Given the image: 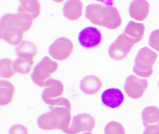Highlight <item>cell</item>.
Here are the masks:
<instances>
[{"label": "cell", "instance_id": "cell-1", "mask_svg": "<svg viewBox=\"0 0 159 134\" xmlns=\"http://www.w3.org/2000/svg\"><path fill=\"white\" fill-rule=\"evenodd\" d=\"M50 111L43 114L38 119L39 127L45 130H65L71 121V104L68 100L61 97L60 100L50 106Z\"/></svg>", "mask_w": 159, "mask_h": 134}, {"label": "cell", "instance_id": "cell-2", "mask_svg": "<svg viewBox=\"0 0 159 134\" xmlns=\"http://www.w3.org/2000/svg\"><path fill=\"white\" fill-rule=\"evenodd\" d=\"M85 17L93 24L109 29H116L121 25L120 13L113 6L91 4L86 7Z\"/></svg>", "mask_w": 159, "mask_h": 134}, {"label": "cell", "instance_id": "cell-3", "mask_svg": "<svg viewBox=\"0 0 159 134\" xmlns=\"http://www.w3.org/2000/svg\"><path fill=\"white\" fill-rule=\"evenodd\" d=\"M157 54L147 47L139 51L135 59L133 71L138 76L148 78L153 73V65L157 59Z\"/></svg>", "mask_w": 159, "mask_h": 134}, {"label": "cell", "instance_id": "cell-4", "mask_svg": "<svg viewBox=\"0 0 159 134\" xmlns=\"http://www.w3.org/2000/svg\"><path fill=\"white\" fill-rule=\"evenodd\" d=\"M57 62L49 57H44L34 68L31 77L33 82L39 86L45 87L47 82L52 79L51 74L58 69Z\"/></svg>", "mask_w": 159, "mask_h": 134}, {"label": "cell", "instance_id": "cell-5", "mask_svg": "<svg viewBox=\"0 0 159 134\" xmlns=\"http://www.w3.org/2000/svg\"><path fill=\"white\" fill-rule=\"evenodd\" d=\"M33 20L32 17L27 14H6L1 20L0 27H16L25 33L31 29Z\"/></svg>", "mask_w": 159, "mask_h": 134}, {"label": "cell", "instance_id": "cell-6", "mask_svg": "<svg viewBox=\"0 0 159 134\" xmlns=\"http://www.w3.org/2000/svg\"><path fill=\"white\" fill-rule=\"evenodd\" d=\"M134 45V44L128 38L121 34L110 46L109 55L114 60H122L128 56Z\"/></svg>", "mask_w": 159, "mask_h": 134}, {"label": "cell", "instance_id": "cell-7", "mask_svg": "<svg viewBox=\"0 0 159 134\" xmlns=\"http://www.w3.org/2000/svg\"><path fill=\"white\" fill-rule=\"evenodd\" d=\"M95 125V121L91 114H80L73 117L70 127L62 131L67 134H76L84 131L91 132Z\"/></svg>", "mask_w": 159, "mask_h": 134}, {"label": "cell", "instance_id": "cell-8", "mask_svg": "<svg viewBox=\"0 0 159 134\" xmlns=\"http://www.w3.org/2000/svg\"><path fill=\"white\" fill-rule=\"evenodd\" d=\"M73 44L68 38L61 37L54 41L49 48L50 56L57 60L67 59L73 52Z\"/></svg>", "mask_w": 159, "mask_h": 134}, {"label": "cell", "instance_id": "cell-9", "mask_svg": "<svg viewBox=\"0 0 159 134\" xmlns=\"http://www.w3.org/2000/svg\"><path fill=\"white\" fill-rule=\"evenodd\" d=\"M148 81L131 74L126 78L124 89L128 96L131 98L138 99L142 97L148 88Z\"/></svg>", "mask_w": 159, "mask_h": 134}, {"label": "cell", "instance_id": "cell-10", "mask_svg": "<svg viewBox=\"0 0 159 134\" xmlns=\"http://www.w3.org/2000/svg\"><path fill=\"white\" fill-rule=\"evenodd\" d=\"M102 40L101 32L95 27H88L84 28L80 32L78 36L80 44L86 49L98 46Z\"/></svg>", "mask_w": 159, "mask_h": 134}, {"label": "cell", "instance_id": "cell-11", "mask_svg": "<svg viewBox=\"0 0 159 134\" xmlns=\"http://www.w3.org/2000/svg\"><path fill=\"white\" fill-rule=\"evenodd\" d=\"M45 87L46 88L43 92L42 98L45 103L52 106L57 99L61 97L64 92V85L59 80L52 78L47 82Z\"/></svg>", "mask_w": 159, "mask_h": 134}, {"label": "cell", "instance_id": "cell-12", "mask_svg": "<svg viewBox=\"0 0 159 134\" xmlns=\"http://www.w3.org/2000/svg\"><path fill=\"white\" fill-rule=\"evenodd\" d=\"M104 105L111 109L120 107L124 99L122 92L118 88H111L105 90L101 96Z\"/></svg>", "mask_w": 159, "mask_h": 134}, {"label": "cell", "instance_id": "cell-13", "mask_svg": "<svg viewBox=\"0 0 159 134\" xmlns=\"http://www.w3.org/2000/svg\"><path fill=\"white\" fill-rule=\"evenodd\" d=\"M150 4L145 0H136L131 2L129 7L130 17L135 20L143 21L149 12Z\"/></svg>", "mask_w": 159, "mask_h": 134}, {"label": "cell", "instance_id": "cell-14", "mask_svg": "<svg viewBox=\"0 0 159 134\" xmlns=\"http://www.w3.org/2000/svg\"><path fill=\"white\" fill-rule=\"evenodd\" d=\"M25 32L16 27H0V38L12 46L20 44L24 39Z\"/></svg>", "mask_w": 159, "mask_h": 134}, {"label": "cell", "instance_id": "cell-15", "mask_svg": "<svg viewBox=\"0 0 159 134\" xmlns=\"http://www.w3.org/2000/svg\"><path fill=\"white\" fill-rule=\"evenodd\" d=\"M145 31V27L144 24L131 20L126 25L123 34L135 44L142 40Z\"/></svg>", "mask_w": 159, "mask_h": 134}, {"label": "cell", "instance_id": "cell-16", "mask_svg": "<svg viewBox=\"0 0 159 134\" xmlns=\"http://www.w3.org/2000/svg\"><path fill=\"white\" fill-rule=\"evenodd\" d=\"M101 80L94 75H87L80 82V88L86 95H94L98 92L102 88Z\"/></svg>", "mask_w": 159, "mask_h": 134}, {"label": "cell", "instance_id": "cell-17", "mask_svg": "<svg viewBox=\"0 0 159 134\" xmlns=\"http://www.w3.org/2000/svg\"><path fill=\"white\" fill-rule=\"evenodd\" d=\"M83 7V4L81 1H67L63 7V14L69 20H78L82 15Z\"/></svg>", "mask_w": 159, "mask_h": 134}, {"label": "cell", "instance_id": "cell-18", "mask_svg": "<svg viewBox=\"0 0 159 134\" xmlns=\"http://www.w3.org/2000/svg\"><path fill=\"white\" fill-rule=\"evenodd\" d=\"M17 11L20 14H27L30 16L33 20H35L40 15V4L39 1L36 0L21 1Z\"/></svg>", "mask_w": 159, "mask_h": 134}, {"label": "cell", "instance_id": "cell-19", "mask_svg": "<svg viewBox=\"0 0 159 134\" xmlns=\"http://www.w3.org/2000/svg\"><path fill=\"white\" fill-rule=\"evenodd\" d=\"M15 92L13 84L9 81L0 80V104L6 106L12 102Z\"/></svg>", "mask_w": 159, "mask_h": 134}, {"label": "cell", "instance_id": "cell-20", "mask_svg": "<svg viewBox=\"0 0 159 134\" xmlns=\"http://www.w3.org/2000/svg\"><path fill=\"white\" fill-rule=\"evenodd\" d=\"M16 52L20 58L33 60L37 55L38 48L31 42L24 41L16 47Z\"/></svg>", "mask_w": 159, "mask_h": 134}, {"label": "cell", "instance_id": "cell-21", "mask_svg": "<svg viewBox=\"0 0 159 134\" xmlns=\"http://www.w3.org/2000/svg\"><path fill=\"white\" fill-rule=\"evenodd\" d=\"M141 115L145 127L152 125L159 126V109L157 107H146L142 111Z\"/></svg>", "mask_w": 159, "mask_h": 134}, {"label": "cell", "instance_id": "cell-22", "mask_svg": "<svg viewBox=\"0 0 159 134\" xmlns=\"http://www.w3.org/2000/svg\"><path fill=\"white\" fill-rule=\"evenodd\" d=\"M34 63L33 60L24 59L18 58L14 62V69L16 73L27 74L30 72Z\"/></svg>", "mask_w": 159, "mask_h": 134}, {"label": "cell", "instance_id": "cell-23", "mask_svg": "<svg viewBox=\"0 0 159 134\" xmlns=\"http://www.w3.org/2000/svg\"><path fill=\"white\" fill-rule=\"evenodd\" d=\"M13 61L10 59H3L0 61V76L11 78L16 74L13 68Z\"/></svg>", "mask_w": 159, "mask_h": 134}, {"label": "cell", "instance_id": "cell-24", "mask_svg": "<svg viewBox=\"0 0 159 134\" xmlns=\"http://www.w3.org/2000/svg\"><path fill=\"white\" fill-rule=\"evenodd\" d=\"M105 134H125L124 127L120 123L112 121L105 127Z\"/></svg>", "mask_w": 159, "mask_h": 134}, {"label": "cell", "instance_id": "cell-25", "mask_svg": "<svg viewBox=\"0 0 159 134\" xmlns=\"http://www.w3.org/2000/svg\"><path fill=\"white\" fill-rule=\"evenodd\" d=\"M148 45L159 52V29L155 30L151 33L149 38Z\"/></svg>", "mask_w": 159, "mask_h": 134}, {"label": "cell", "instance_id": "cell-26", "mask_svg": "<svg viewBox=\"0 0 159 134\" xmlns=\"http://www.w3.org/2000/svg\"><path fill=\"white\" fill-rule=\"evenodd\" d=\"M9 134H29L28 129L23 125H14L10 128Z\"/></svg>", "mask_w": 159, "mask_h": 134}, {"label": "cell", "instance_id": "cell-27", "mask_svg": "<svg viewBox=\"0 0 159 134\" xmlns=\"http://www.w3.org/2000/svg\"><path fill=\"white\" fill-rule=\"evenodd\" d=\"M143 134H159V126L152 125L147 127L145 128Z\"/></svg>", "mask_w": 159, "mask_h": 134}, {"label": "cell", "instance_id": "cell-28", "mask_svg": "<svg viewBox=\"0 0 159 134\" xmlns=\"http://www.w3.org/2000/svg\"><path fill=\"white\" fill-rule=\"evenodd\" d=\"M82 134H93L91 132H85V133H83Z\"/></svg>", "mask_w": 159, "mask_h": 134}, {"label": "cell", "instance_id": "cell-29", "mask_svg": "<svg viewBox=\"0 0 159 134\" xmlns=\"http://www.w3.org/2000/svg\"><path fill=\"white\" fill-rule=\"evenodd\" d=\"M158 86H159V83H158Z\"/></svg>", "mask_w": 159, "mask_h": 134}]
</instances>
